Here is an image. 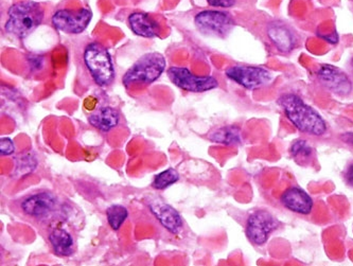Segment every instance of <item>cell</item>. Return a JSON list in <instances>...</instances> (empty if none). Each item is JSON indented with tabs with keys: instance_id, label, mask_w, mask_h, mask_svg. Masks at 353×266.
Instances as JSON below:
<instances>
[{
	"instance_id": "obj_8",
	"label": "cell",
	"mask_w": 353,
	"mask_h": 266,
	"mask_svg": "<svg viewBox=\"0 0 353 266\" xmlns=\"http://www.w3.org/2000/svg\"><path fill=\"white\" fill-rule=\"evenodd\" d=\"M279 226L273 214L266 210H258L250 214L246 223V236L252 243L263 245Z\"/></svg>"
},
{
	"instance_id": "obj_4",
	"label": "cell",
	"mask_w": 353,
	"mask_h": 266,
	"mask_svg": "<svg viewBox=\"0 0 353 266\" xmlns=\"http://www.w3.org/2000/svg\"><path fill=\"white\" fill-rule=\"evenodd\" d=\"M84 64L92 80L100 88H108L115 80V67L112 57L103 45L97 41L90 43L85 47Z\"/></svg>"
},
{
	"instance_id": "obj_20",
	"label": "cell",
	"mask_w": 353,
	"mask_h": 266,
	"mask_svg": "<svg viewBox=\"0 0 353 266\" xmlns=\"http://www.w3.org/2000/svg\"><path fill=\"white\" fill-rule=\"evenodd\" d=\"M179 181V174L173 167H169L167 170L159 173L154 178L152 187L157 190H165L172 185L176 184Z\"/></svg>"
},
{
	"instance_id": "obj_7",
	"label": "cell",
	"mask_w": 353,
	"mask_h": 266,
	"mask_svg": "<svg viewBox=\"0 0 353 266\" xmlns=\"http://www.w3.org/2000/svg\"><path fill=\"white\" fill-rule=\"evenodd\" d=\"M92 13L88 9L59 10L51 19L53 27L61 32L68 34H80L86 30L92 21Z\"/></svg>"
},
{
	"instance_id": "obj_24",
	"label": "cell",
	"mask_w": 353,
	"mask_h": 266,
	"mask_svg": "<svg viewBox=\"0 0 353 266\" xmlns=\"http://www.w3.org/2000/svg\"><path fill=\"white\" fill-rule=\"evenodd\" d=\"M209 6L214 8H230L236 3V0H206Z\"/></svg>"
},
{
	"instance_id": "obj_10",
	"label": "cell",
	"mask_w": 353,
	"mask_h": 266,
	"mask_svg": "<svg viewBox=\"0 0 353 266\" xmlns=\"http://www.w3.org/2000/svg\"><path fill=\"white\" fill-rule=\"evenodd\" d=\"M319 80L327 90L341 96H348L352 92V82L340 68L332 65H323L317 72Z\"/></svg>"
},
{
	"instance_id": "obj_17",
	"label": "cell",
	"mask_w": 353,
	"mask_h": 266,
	"mask_svg": "<svg viewBox=\"0 0 353 266\" xmlns=\"http://www.w3.org/2000/svg\"><path fill=\"white\" fill-rule=\"evenodd\" d=\"M49 242L55 255L69 257L74 252V241L72 234L63 228H55L49 234Z\"/></svg>"
},
{
	"instance_id": "obj_28",
	"label": "cell",
	"mask_w": 353,
	"mask_h": 266,
	"mask_svg": "<svg viewBox=\"0 0 353 266\" xmlns=\"http://www.w3.org/2000/svg\"><path fill=\"white\" fill-rule=\"evenodd\" d=\"M351 65H352V68H353V60H352V63H351Z\"/></svg>"
},
{
	"instance_id": "obj_21",
	"label": "cell",
	"mask_w": 353,
	"mask_h": 266,
	"mask_svg": "<svg viewBox=\"0 0 353 266\" xmlns=\"http://www.w3.org/2000/svg\"><path fill=\"white\" fill-rule=\"evenodd\" d=\"M290 152H291L292 157L295 159L301 158V161H307L312 156V147H310L303 140H297L296 143H294Z\"/></svg>"
},
{
	"instance_id": "obj_14",
	"label": "cell",
	"mask_w": 353,
	"mask_h": 266,
	"mask_svg": "<svg viewBox=\"0 0 353 266\" xmlns=\"http://www.w3.org/2000/svg\"><path fill=\"white\" fill-rule=\"evenodd\" d=\"M129 25L131 30L138 37L143 39H155L161 37V25L149 14L135 12L129 17Z\"/></svg>"
},
{
	"instance_id": "obj_23",
	"label": "cell",
	"mask_w": 353,
	"mask_h": 266,
	"mask_svg": "<svg viewBox=\"0 0 353 266\" xmlns=\"http://www.w3.org/2000/svg\"><path fill=\"white\" fill-rule=\"evenodd\" d=\"M37 161L34 157L31 156V155H26L25 157L21 158V161L17 163V167H21V171L26 170V173L31 172V171L34 170L35 167H37Z\"/></svg>"
},
{
	"instance_id": "obj_18",
	"label": "cell",
	"mask_w": 353,
	"mask_h": 266,
	"mask_svg": "<svg viewBox=\"0 0 353 266\" xmlns=\"http://www.w3.org/2000/svg\"><path fill=\"white\" fill-rule=\"evenodd\" d=\"M209 139L212 143H222V145H232L241 143V130L236 125H228L220 127L212 133L209 134Z\"/></svg>"
},
{
	"instance_id": "obj_25",
	"label": "cell",
	"mask_w": 353,
	"mask_h": 266,
	"mask_svg": "<svg viewBox=\"0 0 353 266\" xmlns=\"http://www.w3.org/2000/svg\"><path fill=\"white\" fill-rule=\"evenodd\" d=\"M29 63H30L31 66L34 69H41L43 65H44V58L41 57V55H30L29 57Z\"/></svg>"
},
{
	"instance_id": "obj_9",
	"label": "cell",
	"mask_w": 353,
	"mask_h": 266,
	"mask_svg": "<svg viewBox=\"0 0 353 266\" xmlns=\"http://www.w3.org/2000/svg\"><path fill=\"white\" fill-rule=\"evenodd\" d=\"M226 76L246 90L263 88L273 79L270 70L255 66H232L226 70Z\"/></svg>"
},
{
	"instance_id": "obj_12",
	"label": "cell",
	"mask_w": 353,
	"mask_h": 266,
	"mask_svg": "<svg viewBox=\"0 0 353 266\" xmlns=\"http://www.w3.org/2000/svg\"><path fill=\"white\" fill-rule=\"evenodd\" d=\"M153 216L161 226L172 234H179L183 228V221L176 209L163 202H153L149 205Z\"/></svg>"
},
{
	"instance_id": "obj_16",
	"label": "cell",
	"mask_w": 353,
	"mask_h": 266,
	"mask_svg": "<svg viewBox=\"0 0 353 266\" xmlns=\"http://www.w3.org/2000/svg\"><path fill=\"white\" fill-rule=\"evenodd\" d=\"M268 35L280 52L288 53L293 50L295 45L293 33L282 23H274L268 25Z\"/></svg>"
},
{
	"instance_id": "obj_22",
	"label": "cell",
	"mask_w": 353,
	"mask_h": 266,
	"mask_svg": "<svg viewBox=\"0 0 353 266\" xmlns=\"http://www.w3.org/2000/svg\"><path fill=\"white\" fill-rule=\"evenodd\" d=\"M15 152V143L10 138H1L0 140V154L1 156H11Z\"/></svg>"
},
{
	"instance_id": "obj_6",
	"label": "cell",
	"mask_w": 353,
	"mask_h": 266,
	"mask_svg": "<svg viewBox=\"0 0 353 266\" xmlns=\"http://www.w3.org/2000/svg\"><path fill=\"white\" fill-rule=\"evenodd\" d=\"M194 23L201 32L212 37H228L234 29V19L230 14L225 12L205 10L197 13L194 17Z\"/></svg>"
},
{
	"instance_id": "obj_15",
	"label": "cell",
	"mask_w": 353,
	"mask_h": 266,
	"mask_svg": "<svg viewBox=\"0 0 353 266\" xmlns=\"http://www.w3.org/2000/svg\"><path fill=\"white\" fill-rule=\"evenodd\" d=\"M90 125L102 133H108L118 127L120 114L116 108L110 106L97 108L88 118Z\"/></svg>"
},
{
	"instance_id": "obj_5",
	"label": "cell",
	"mask_w": 353,
	"mask_h": 266,
	"mask_svg": "<svg viewBox=\"0 0 353 266\" xmlns=\"http://www.w3.org/2000/svg\"><path fill=\"white\" fill-rule=\"evenodd\" d=\"M168 78L176 88L188 92H210L219 88V82L214 76H195L185 67L172 66L167 70Z\"/></svg>"
},
{
	"instance_id": "obj_26",
	"label": "cell",
	"mask_w": 353,
	"mask_h": 266,
	"mask_svg": "<svg viewBox=\"0 0 353 266\" xmlns=\"http://www.w3.org/2000/svg\"><path fill=\"white\" fill-rule=\"evenodd\" d=\"M345 179L349 186L353 187V163H351L347 169L346 173H345Z\"/></svg>"
},
{
	"instance_id": "obj_3",
	"label": "cell",
	"mask_w": 353,
	"mask_h": 266,
	"mask_svg": "<svg viewBox=\"0 0 353 266\" xmlns=\"http://www.w3.org/2000/svg\"><path fill=\"white\" fill-rule=\"evenodd\" d=\"M167 61L165 57L159 52L145 53L140 57L129 70L124 74L122 83L126 88L138 84H152L157 82L161 74L165 72Z\"/></svg>"
},
{
	"instance_id": "obj_11",
	"label": "cell",
	"mask_w": 353,
	"mask_h": 266,
	"mask_svg": "<svg viewBox=\"0 0 353 266\" xmlns=\"http://www.w3.org/2000/svg\"><path fill=\"white\" fill-rule=\"evenodd\" d=\"M58 201L50 192H39L25 198L21 203V210L27 216L43 218L52 214Z\"/></svg>"
},
{
	"instance_id": "obj_1",
	"label": "cell",
	"mask_w": 353,
	"mask_h": 266,
	"mask_svg": "<svg viewBox=\"0 0 353 266\" xmlns=\"http://www.w3.org/2000/svg\"><path fill=\"white\" fill-rule=\"evenodd\" d=\"M278 103L285 110L288 119L301 133L312 136H321L326 133L325 120L314 108L305 103L299 96L285 94L280 98Z\"/></svg>"
},
{
	"instance_id": "obj_19",
	"label": "cell",
	"mask_w": 353,
	"mask_h": 266,
	"mask_svg": "<svg viewBox=\"0 0 353 266\" xmlns=\"http://www.w3.org/2000/svg\"><path fill=\"white\" fill-rule=\"evenodd\" d=\"M128 216L129 212L122 205H112L106 209V218L112 230H119Z\"/></svg>"
},
{
	"instance_id": "obj_13",
	"label": "cell",
	"mask_w": 353,
	"mask_h": 266,
	"mask_svg": "<svg viewBox=\"0 0 353 266\" xmlns=\"http://www.w3.org/2000/svg\"><path fill=\"white\" fill-rule=\"evenodd\" d=\"M281 203L290 212L295 214L307 216L312 212V198L305 190L297 187L287 189L282 194Z\"/></svg>"
},
{
	"instance_id": "obj_27",
	"label": "cell",
	"mask_w": 353,
	"mask_h": 266,
	"mask_svg": "<svg viewBox=\"0 0 353 266\" xmlns=\"http://www.w3.org/2000/svg\"><path fill=\"white\" fill-rule=\"evenodd\" d=\"M341 139H342L344 143L353 145V133H351V132L343 134V135L341 136Z\"/></svg>"
},
{
	"instance_id": "obj_2",
	"label": "cell",
	"mask_w": 353,
	"mask_h": 266,
	"mask_svg": "<svg viewBox=\"0 0 353 266\" xmlns=\"http://www.w3.org/2000/svg\"><path fill=\"white\" fill-rule=\"evenodd\" d=\"M6 31L19 39H25L34 32L44 19V9L34 1H21L8 11Z\"/></svg>"
}]
</instances>
